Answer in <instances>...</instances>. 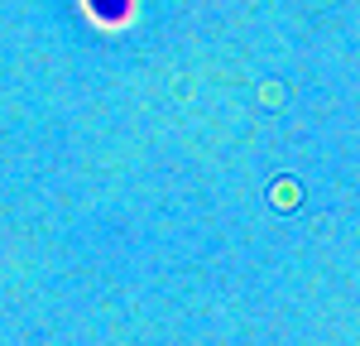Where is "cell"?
Listing matches in <instances>:
<instances>
[{"label": "cell", "mask_w": 360, "mask_h": 346, "mask_svg": "<svg viewBox=\"0 0 360 346\" xmlns=\"http://www.w3.org/2000/svg\"><path fill=\"white\" fill-rule=\"evenodd\" d=\"M82 5H86V15L106 29L130 25V15H135V0H82Z\"/></svg>", "instance_id": "cell-1"}]
</instances>
